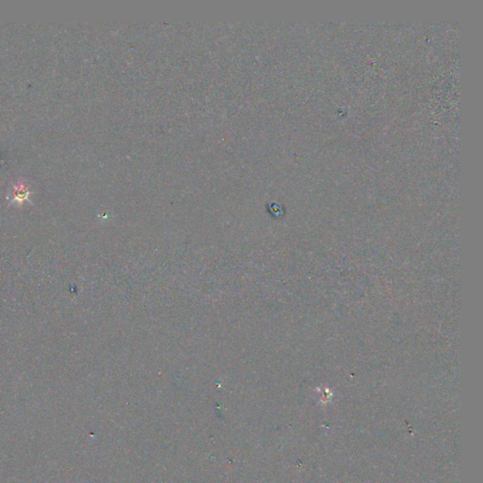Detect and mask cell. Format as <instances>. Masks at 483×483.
<instances>
[{"label":"cell","mask_w":483,"mask_h":483,"mask_svg":"<svg viewBox=\"0 0 483 483\" xmlns=\"http://www.w3.org/2000/svg\"><path fill=\"white\" fill-rule=\"evenodd\" d=\"M30 199V191L28 190L27 187H25L23 184H19L15 189L13 193L10 197V201L11 204H19L23 203L26 200Z\"/></svg>","instance_id":"cell-1"}]
</instances>
